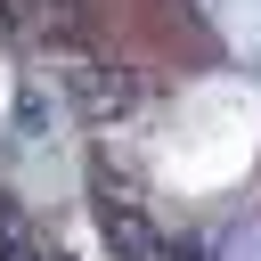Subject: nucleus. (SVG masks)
I'll use <instances>...</instances> for the list:
<instances>
[{
	"instance_id": "obj_1",
	"label": "nucleus",
	"mask_w": 261,
	"mask_h": 261,
	"mask_svg": "<svg viewBox=\"0 0 261 261\" xmlns=\"http://www.w3.org/2000/svg\"><path fill=\"white\" fill-rule=\"evenodd\" d=\"M98 237L114 245V261H179L171 237H163V220L130 188H114V179H98Z\"/></svg>"
},
{
	"instance_id": "obj_2",
	"label": "nucleus",
	"mask_w": 261,
	"mask_h": 261,
	"mask_svg": "<svg viewBox=\"0 0 261 261\" xmlns=\"http://www.w3.org/2000/svg\"><path fill=\"white\" fill-rule=\"evenodd\" d=\"M65 98H73L90 122H114V114L139 106V73H130V65H106V57H73V65H65Z\"/></svg>"
},
{
	"instance_id": "obj_3",
	"label": "nucleus",
	"mask_w": 261,
	"mask_h": 261,
	"mask_svg": "<svg viewBox=\"0 0 261 261\" xmlns=\"http://www.w3.org/2000/svg\"><path fill=\"white\" fill-rule=\"evenodd\" d=\"M0 261H41V245H33V228H24V212L0 196Z\"/></svg>"
}]
</instances>
